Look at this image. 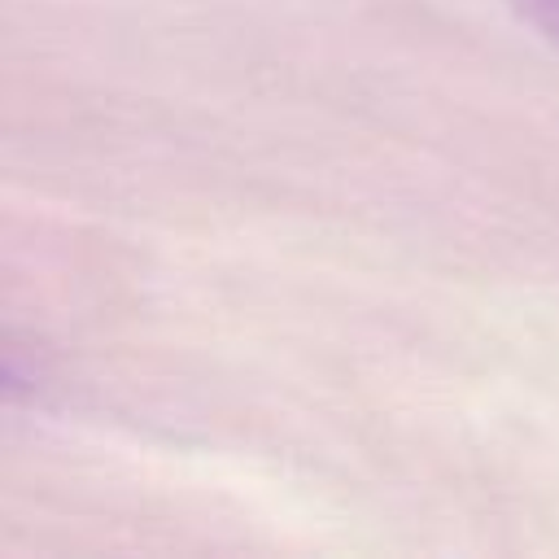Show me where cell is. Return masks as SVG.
Returning <instances> with one entry per match:
<instances>
[{"instance_id": "cell-1", "label": "cell", "mask_w": 559, "mask_h": 559, "mask_svg": "<svg viewBox=\"0 0 559 559\" xmlns=\"http://www.w3.org/2000/svg\"><path fill=\"white\" fill-rule=\"evenodd\" d=\"M515 4H520V13L537 31H546L550 39H559V0H515Z\"/></svg>"}]
</instances>
